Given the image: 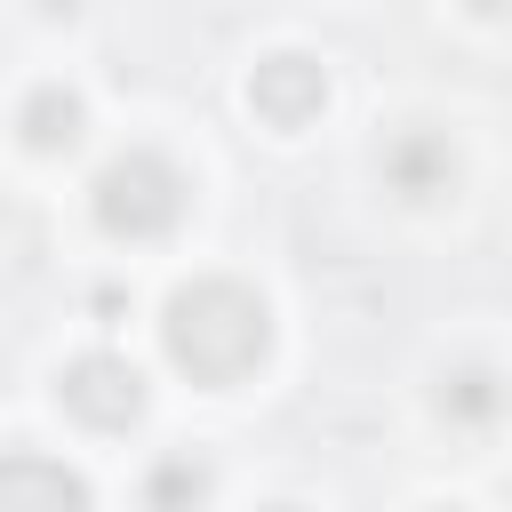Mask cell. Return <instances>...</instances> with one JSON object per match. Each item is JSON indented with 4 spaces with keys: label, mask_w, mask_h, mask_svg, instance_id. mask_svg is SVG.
Listing matches in <instances>:
<instances>
[{
    "label": "cell",
    "mask_w": 512,
    "mask_h": 512,
    "mask_svg": "<svg viewBox=\"0 0 512 512\" xmlns=\"http://www.w3.org/2000/svg\"><path fill=\"white\" fill-rule=\"evenodd\" d=\"M144 496H152V504H200V496H208V472H200V464H160V472L144 480Z\"/></svg>",
    "instance_id": "obj_9"
},
{
    "label": "cell",
    "mask_w": 512,
    "mask_h": 512,
    "mask_svg": "<svg viewBox=\"0 0 512 512\" xmlns=\"http://www.w3.org/2000/svg\"><path fill=\"white\" fill-rule=\"evenodd\" d=\"M184 200H192V184H184V168L168 152H120L88 184V208H96V224L112 240H160V232H176Z\"/></svg>",
    "instance_id": "obj_2"
},
{
    "label": "cell",
    "mask_w": 512,
    "mask_h": 512,
    "mask_svg": "<svg viewBox=\"0 0 512 512\" xmlns=\"http://www.w3.org/2000/svg\"><path fill=\"white\" fill-rule=\"evenodd\" d=\"M248 112H256L264 128H280V136L312 128V120L328 112V64H312V56H296V48L264 56V64L248 72Z\"/></svg>",
    "instance_id": "obj_4"
},
{
    "label": "cell",
    "mask_w": 512,
    "mask_h": 512,
    "mask_svg": "<svg viewBox=\"0 0 512 512\" xmlns=\"http://www.w3.org/2000/svg\"><path fill=\"white\" fill-rule=\"evenodd\" d=\"M384 192H400L408 208H432V200H448L456 192V144L440 136V128H400V136H384Z\"/></svg>",
    "instance_id": "obj_5"
},
{
    "label": "cell",
    "mask_w": 512,
    "mask_h": 512,
    "mask_svg": "<svg viewBox=\"0 0 512 512\" xmlns=\"http://www.w3.org/2000/svg\"><path fill=\"white\" fill-rule=\"evenodd\" d=\"M472 16H512V0H464Z\"/></svg>",
    "instance_id": "obj_10"
},
{
    "label": "cell",
    "mask_w": 512,
    "mask_h": 512,
    "mask_svg": "<svg viewBox=\"0 0 512 512\" xmlns=\"http://www.w3.org/2000/svg\"><path fill=\"white\" fill-rule=\"evenodd\" d=\"M24 504H88V480L80 472H64V464H48V456H32V448H16V456H0V512H24Z\"/></svg>",
    "instance_id": "obj_6"
},
{
    "label": "cell",
    "mask_w": 512,
    "mask_h": 512,
    "mask_svg": "<svg viewBox=\"0 0 512 512\" xmlns=\"http://www.w3.org/2000/svg\"><path fill=\"white\" fill-rule=\"evenodd\" d=\"M432 400H440V416H448L456 432H488V424H504V408H512V384H504L496 368H480V360H472V368H448Z\"/></svg>",
    "instance_id": "obj_7"
},
{
    "label": "cell",
    "mask_w": 512,
    "mask_h": 512,
    "mask_svg": "<svg viewBox=\"0 0 512 512\" xmlns=\"http://www.w3.org/2000/svg\"><path fill=\"white\" fill-rule=\"evenodd\" d=\"M56 392H64V408H72L80 424H96V432H128V424L144 416V368L120 360V352H80V360H64Z\"/></svg>",
    "instance_id": "obj_3"
},
{
    "label": "cell",
    "mask_w": 512,
    "mask_h": 512,
    "mask_svg": "<svg viewBox=\"0 0 512 512\" xmlns=\"http://www.w3.org/2000/svg\"><path fill=\"white\" fill-rule=\"evenodd\" d=\"M40 8H48V16H72V8H80V0H40Z\"/></svg>",
    "instance_id": "obj_11"
},
{
    "label": "cell",
    "mask_w": 512,
    "mask_h": 512,
    "mask_svg": "<svg viewBox=\"0 0 512 512\" xmlns=\"http://www.w3.org/2000/svg\"><path fill=\"white\" fill-rule=\"evenodd\" d=\"M160 352H168L176 376H192V384H240V376H256L264 352H272V312H264V296L240 288V280H192V288H176L168 312H160Z\"/></svg>",
    "instance_id": "obj_1"
},
{
    "label": "cell",
    "mask_w": 512,
    "mask_h": 512,
    "mask_svg": "<svg viewBox=\"0 0 512 512\" xmlns=\"http://www.w3.org/2000/svg\"><path fill=\"white\" fill-rule=\"evenodd\" d=\"M80 128H88V112H80V96L56 88V80L32 88V96L16 104V136H24V152H72Z\"/></svg>",
    "instance_id": "obj_8"
}]
</instances>
